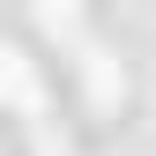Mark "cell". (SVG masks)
I'll list each match as a JSON object with an SVG mask.
<instances>
[{"label":"cell","instance_id":"obj_2","mask_svg":"<svg viewBox=\"0 0 156 156\" xmlns=\"http://www.w3.org/2000/svg\"><path fill=\"white\" fill-rule=\"evenodd\" d=\"M82 74H89V97H97V104H119V97H126V82H119V67H112L104 60V52H82Z\"/></svg>","mask_w":156,"mask_h":156},{"label":"cell","instance_id":"obj_1","mask_svg":"<svg viewBox=\"0 0 156 156\" xmlns=\"http://www.w3.org/2000/svg\"><path fill=\"white\" fill-rule=\"evenodd\" d=\"M0 104H15V112H45V89H37V74L30 60L15 45H0Z\"/></svg>","mask_w":156,"mask_h":156}]
</instances>
